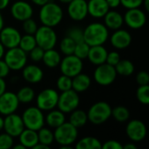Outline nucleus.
I'll list each match as a JSON object with an SVG mask.
<instances>
[{"label":"nucleus","mask_w":149,"mask_h":149,"mask_svg":"<svg viewBox=\"0 0 149 149\" xmlns=\"http://www.w3.org/2000/svg\"><path fill=\"white\" fill-rule=\"evenodd\" d=\"M101 148L103 149H123V146L117 141H107L104 142V144L101 146Z\"/></svg>","instance_id":"obj_46"},{"label":"nucleus","mask_w":149,"mask_h":149,"mask_svg":"<svg viewBox=\"0 0 149 149\" xmlns=\"http://www.w3.org/2000/svg\"><path fill=\"white\" fill-rule=\"evenodd\" d=\"M10 3V0H0V10L5 9Z\"/></svg>","instance_id":"obj_50"},{"label":"nucleus","mask_w":149,"mask_h":149,"mask_svg":"<svg viewBox=\"0 0 149 149\" xmlns=\"http://www.w3.org/2000/svg\"><path fill=\"white\" fill-rule=\"evenodd\" d=\"M6 91V83L3 78H0V96Z\"/></svg>","instance_id":"obj_49"},{"label":"nucleus","mask_w":149,"mask_h":149,"mask_svg":"<svg viewBox=\"0 0 149 149\" xmlns=\"http://www.w3.org/2000/svg\"><path fill=\"white\" fill-rule=\"evenodd\" d=\"M79 105V93L75 92L73 89L62 92V93L58 95L57 107L64 113H72L73 110L77 109Z\"/></svg>","instance_id":"obj_8"},{"label":"nucleus","mask_w":149,"mask_h":149,"mask_svg":"<svg viewBox=\"0 0 149 149\" xmlns=\"http://www.w3.org/2000/svg\"><path fill=\"white\" fill-rule=\"evenodd\" d=\"M112 113V107L107 102L100 101L93 104L88 113V120L94 125H100L105 123L110 117Z\"/></svg>","instance_id":"obj_4"},{"label":"nucleus","mask_w":149,"mask_h":149,"mask_svg":"<svg viewBox=\"0 0 149 149\" xmlns=\"http://www.w3.org/2000/svg\"><path fill=\"white\" fill-rule=\"evenodd\" d=\"M23 29L26 34L34 35L38 29V25H37V23L31 17H30L23 21Z\"/></svg>","instance_id":"obj_40"},{"label":"nucleus","mask_w":149,"mask_h":149,"mask_svg":"<svg viewBox=\"0 0 149 149\" xmlns=\"http://www.w3.org/2000/svg\"><path fill=\"white\" fill-rule=\"evenodd\" d=\"M120 59H121L120 56L117 52H111L107 53L106 63L108 65H111L113 66H115Z\"/></svg>","instance_id":"obj_43"},{"label":"nucleus","mask_w":149,"mask_h":149,"mask_svg":"<svg viewBox=\"0 0 149 149\" xmlns=\"http://www.w3.org/2000/svg\"><path fill=\"white\" fill-rule=\"evenodd\" d=\"M123 149H137V147L134 143H128V144L123 146Z\"/></svg>","instance_id":"obj_53"},{"label":"nucleus","mask_w":149,"mask_h":149,"mask_svg":"<svg viewBox=\"0 0 149 149\" xmlns=\"http://www.w3.org/2000/svg\"><path fill=\"white\" fill-rule=\"evenodd\" d=\"M13 146V137L7 133L0 134V149H8Z\"/></svg>","instance_id":"obj_41"},{"label":"nucleus","mask_w":149,"mask_h":149,"mask_svg":"<svg viewBox=\"0 0 149 149\" xmlns=\"http://www.w3.org/2000/svg\"><path fill=\"white\" fill-rule=\"evenodd\" d=\"M87 121H88L87 113L85 111L75 109L71 113L69 122L72 125H73L75 127H77V128L82 127L86 124Z\"/></svg>","instance_id":"obj_28"},{"label":"nucleus","mask_w":149,"mask_h":149,"mask_svg":"<svg viewBox=\"0 0 149 149\" xmlns=\"http://www.w3.org/2000/svg\"><path fill=\"white\" fill-rule=\"evenodd\" d=\"M111 116H113L114 120L118 122H125L129 119L130 112L124 106H117L116 107L112 109Z\"/></svg>","instance_id":"obj_31"},{"label":"nucleus","mask_w":149,"mask_h":149,"mask_svg":"<svg viewBox=\"0 0 149 149\" xmlns=\"http://www.w3.org/2000/svg\"><path fill=\"white\" fill-rule=\"evenodd\" d=\"M91 86V79L85 73H79L72 78V89L77 93L86 91Z\"/></svg>","instance_id":"obj_25"},{"label":"nucleus","mask_w":149,"mask_h":149,"mask_svg":"<svg viewBox=\"0 0 149 149\" xmlns=\"http://www.w3.org/2000/svg\"><path fill=\"white\" fill-rule=\"evenodd\" d=\"M107 27L100 23L90 24L84 30V41L90 46L101 45L108 38Z\"/></svg>","instance_id":"obj_1"},{"label":"nucleus","mask_w":149,"mask_h":149,"mask_svg":"<svg viewBox=\"0 0 149 149\" xmlns=\"http://www.w3.org/2000/svg\"><path fill=\"white\" fill-rule=\"evenodd\" d=\"M142 3H144L145 10H146L147 11H149V0H143Z\"/></svg>","instance_id":"obj_55"},{"label":"nucleus","mask_w":149,"mask_h":149,"mask_svg":"<svg viewBox=\"0 0 149 149\" xmlns=\"http://www.w3.org/2000/svg\"><path fill=\"white\" fill-rule=\"evenodd\" d=\"M82 69V59L76 57L74 54L66 55L60 61V70L62 74L66 75L70 78H72L77 74L80 73Z\"/></svg>","instance_id":"obj_10"},{"label":"nucleus","mask_w":149,"mask_h":149,"mask_svg":"<svg viewBox=\"0 0 149 149\" xmlns=\"http://www.w3.org/2000/svg\"><path fill=\"white\" fill-rule=\"evenodd\" d=\"M19 101L17 94L12 92H4L0 96V113L8 115L13 113L18 108Z\"/></svg>","instance_id":"obj_14"},{"label":"nucleus","mask_w":149,"mask_h":149,"mask_svg":"<svg viewBox=\"0 0 149 149\" xmlns=\"http://www.w3.org/2000/svg\"><path fill=\"white\" fill-rule=\"evenodd\" d=\"M102 144L100 141L94 137H85L79 140L76 144L77 149H100Z\"/></svg>","instance_id":"obj_29"},{"label":"nucleus","mask_w":149,"mask_h":149,"mask_svg":"<svg viewBox=\"0 0 149 149\" xmlns=\"http://www.w3.org/2000/svg\"><path fill=\"white\" fill-rule=\"evenodd\" d=\"M38 137L39 143H42L48 147H50L54 141L53 133L49 128H45L44 127L38 131Z\"/></svg>","instance_id":"obj_33"},{"label":"nucleus","mask_w":149,"mask_h":149,"mask_svg":"<svg viewBox=\"0 0 149 149\" xmlns=\"http://www.w3.org/2000/svg\"><path fill=\"white\" fill-rule=\"evenodd\" d=\"M57 87L61 92L72 89V78L64 74L61 75L57 80Z\"/></svg>","instance_id":"obj_39"},{"label":"nucleus","mask_w":149,"mask_h":149,"mask_svg":"<svg viewBox=\"0 0 149 149\" xmlns=\"http://www.w3.org/2000/svg\"><path fill=\"white\" fill-rule=\"evenodd\" d=\"M76 43L68 36L65 37L61 42H60V51L66 56V55H71L73 54L74 49H75Z\"/></svg>","instance_id":"obj_35"},{"label":"nucleus","mask_w":149,"mask_h":149,"mask_svg":"<svg viewBox=\"0 0 149 149\" xmlns=\"http://www.w3.org/2000/svg\"><path fill=\"white\" fill-rule=\"evenodd\" d=\"M42 60L47 67L55 68L60 64L61 57H60V54L52 48V49L45 51Z\"/></svg>","instance_id":"obj_26"},{"label":"nucleus","mask_w":149,"mask_h":149,"mask_svg":"<svg viewBox=\"0 0 149 149\" xmlns=\"http://www.w3.org/2000/svg\"><path fill=\"white\" fill-rule=\"evenodd\" d=\"M89 49H90V45H87L85 41L79 42V43L76 44L73 54L76 57L79 58L80 59H84V58H87V55H88V52H89Z\"/></svg>","instance_id":"obj_36"},{"label":"nucleus","mask_w":149,"mask_h":149,"mask_svg":"<svg viewBox=\"0 0 149 149\" xmlns=\"http://www.w3.org/2000/svg\"><path fill=\"white\" fill-rule=\"evenodd\" d=\"M123 19L127 26L132 29H140L143 27L147 21L145 12L139 8L128 9L123 17Z\"/></svg>","instance_id":"obj_15"},{"label":"nucleus","mask_w":149,"mask_h":149,"mask_svg":"<svg viewBox=\"0 0 149 149\" xmlns=\"http://www.w3.org/2000/svg\"><path fill=\"white\" fill-rule=\"evenodd\" d=\"M45 121L49 127L56 128L65 121V116L63 112L58 110H51V112L46 115Z\"/></svg>","instance_id":"obj_27"},{"label":"nucleus","mask_w":149,"mask_h":149,"mask_svg":"<svg viewBox=\"0 0 149 149\" xmlns=\"http://www.w3.org/2000/svg\"><path fill=\"white\" fill-rule=\"evenodd\" d=\"M67 36L71 38L76 44L84 41V30L79 27H72L68 30Z\"/></svg>","instance_id":"obj_38"},{"label":"nucleus","mask_w":149,"mask_h":149,"mask_svg":"<svg viewBox=\"0 0 149 149\" xmlns=\"http://www.w3.org/2000/svg\"><path fill=\"white\" fill-rule=\"evenodd\" d=\"M3 129L11 137H18L24 129L22 117L14 113L6 115L5 119H3Z\"/></svg>","instance_id":"obj_12"},{"label":"nucleus","mask_w":149,"mask_h":149,"mask_svg":"<svg viewBox=\"0 0 149 149\" xmlns=\"http://www.w3.org/2000/svg\"><path fill=\"white\" fill-rule=\"evenodd\" d=\"M117 76L114 66L103 63L99 65L94 71V79L100 86H109L115 80Z\"/></svg>","instance_id":"obj_11"},{"label":"nucleus","mask_w":149,"mask_h":149,"mask_svg":"<svg viewBox=\"0 0 149 149\" xmlns=\"http://www.w3.org/2000/svg\"><path fill=\"white\" fill-rule=\"evenodd\" d=\"M31 1H32V3H34L35 4H37L38 6H42L49 2V0H31Z\"/></svg>","instance_id":"obj_51"},{"label":"nucleus","mask_w":149,"mask_h":149,"mask_svg":"<svg viewBox=\"0 0 149 149\" xmlns=\"http://www.w3.org/2000/svg\"><path fill=\"white\" fill-rule=\"evenodd\" d=\"M136 81L140 86L148 85L149 84V75L148 72L141 71L136 76Z\"/></svg>","instance_id":"obj_45"},{"label":"nucleus","mask_w":149,"mask_h":149,"mask_svg":"<svg viewBox=\"0 0 149 149\" xmlns=\"http://www.w3.org/2000/svg\"><path fill=\"white\" fill-rule=\"evenodd\" d=\"M3 55H4V46L0 42V59L3 58Z\"/></svg>","instance_id":"obj_54"},{"label":"nucleus","mask_w":149,"mask_h":149,"mask_svg":"<svg viewBox=\"0 0 149 149\" xmlns=\"http://www.w3.org/2000/svg\"><path fill=\"white\" fill-rule=\"evenodd\" d=\"M3 128V119L0 116V131Z\"/></svg>","instance_id":"obj_58"},{"label":"nucleus","mask_w":149,"mask_h":149,"mask_svg":"<svg viewBox=\"0 0 149 149\" xmlns=\"http://www.w3.org/2000/svg\"><path fill=\"white\" fill-rule=\"evenodd\" d=\"M110 42L112 45L116 49H126L130 45L132 42V36L128 31L121 30L120 28L118 30H115V32L111 36Z\"/></svg>","instance_id":"obj_19"},{"label":"nucleus","mask_w":149,"mask_h":149,"mask_svg":"<svg viewBox=\"0 0 149 149\" xmlns=\"http://www.w3.org/2000/svg\"><path fill=\"white\" fill-rule=\"evenodd\" d=\"M24 128L38 131L45 125V117L38 107H31L27 108L22 115Z\"/></svg>","instance_id":"obj_5"},{"label":"nucleus","mask_w":149,"mask_h":149,"mask_svg":"<svg viewBox=\"0 0 149 149\" xmlns=\"http://www.w3.org/2000/svg\"><path fill=\"white\" fill-rule=\"evenodd\" d=\"M110 10L106 0H90L87 2L88 14L96 18L104 17Z\"/></svg>","instance_id":"obj_20"},{"label":"nucleus","mask_w":149,"mask_h":149,"mask_svg":"<svg viewBox=\"0 0 149 149\" xmlns=\"http://www.w3.org/2000/svg\"><path fill=\"white\" fill-rule=\"evenodd\" d=\"M104 22L105 25L107 27V29L111 30H118L121 28L124 19L120 13L115 10H108L107 13L104 16Z\"/></svg>","instance_id":"obj_23"},{"label":"nucleus","mask_w":149,"mask_h":149,"mask_svg":"<svg viewBox=\"0 0 149 149\" xmlns=\"http://www.w3.org/2000/svg\"><path fill=\"white\" fill-rule=\"evenodd\" d=\"M117 74L122 76H130L134 72V64L127 59H120L118 64L114 66Z\"/></svg>","instance_id":"obj_30"},{"label":"nucleus","mask_w":149,"mask_h":149,"mask_svg":"<svg viewBox=\"0 0 149 149\" xmlns=\"http://www.w3.org/2000/svg\"><path fill=\"white\" fill-rule=\"evenodd\" d=\"M33 148L34 149H49L50 148V147H48V146H45V145H44V144H42V143H38L37 145H35L34 147H33Z\"/></svg>","instance_id":"obj_52"},{"label":"nucleus","mask_w":149,"mask_h":149,"mask_svg":"<svg viewBox=\"0 0 149 149\" xmlns=\"http://www.w3.org/2000/svg\"><path fill=\"white\" fill-rule=\"evenodd\" d=\"M136 96L139 100L143 105H148L149 104V86L144 85L140 86V87L137 89Z\"/></svg>","instance_id":"obj_37"},{"label":"nucleus","mask_w":149,"mask_h":149,"mask_svg":"<svg viewBox=\"0 0 149 149\" xmlns=\"http://www.w3.org/2000/svg\"><path fill=\"white\" fill-rule=\"evenodd\" d=\"M13 148L14 149H25V148L22 145V144H18V145H17V146H15V147H13Z\"/></svg>","instance_id":"obj_57"},{"label":"nucleus","mask_w":149,"mask_h":149,"mask_svg":"<svg viewBox=\"0 0 149 149\" xmlns=\"http://www.w3.org/2000/svg\"><path fill=\"white\" fill-rule=\"evenodd\" d=\"M23 77L24 79L31 84L38 83L42 80L44 77V72L42 69L37 65H24L23 68Z\"/></svg>","instance_id":"obj_22"},{"label":"nucleus","mask_w":149,"mask_h":149,"mask_svg":"<svg viewBox=\"0 0 149 149\" xmlns=\"http://www.w3.org/2000/svg\"><path fill=\"white\" fill-rule=\"evenodd\" d=\"M37 45L35 37L31 34H25L24 36H21L18 47L21 48L24 52H29L31 49H33Z\"/></svg>","instance_id":"obj_32"},{"label":"nucleus","mask_w":149,"mask_h":149,"mask_svg":"<svg viewBox=\"0 0 149 149\" xmlns=\"http://www.w3.org/2000/svg\"><path fill=\"white\" fill-rule=\"evenodd\" d=\"M67 12L69 17L74 21H81L88 14L87 2L86 0H72L68 3Z\"/></svg>","instance_id":"obj_17"},{"label":"nucleus","mask_w":149,"mask_h":149,"mask_svg":"<svg viewBox=\"0 0 149 149\" xmlns=\"http://www.w3.org/2000/svg\"><path fill=\"white\" fill-rule=\"evenodd\" d=\"M10 13L15 19L23 22L24 20L31 17L33 10L29 3L25 1H17L11 5Z\"/></svg>","instance_id":"obj_18"},{"label":"nucleus","mask_w":149,"mask_h":149,"mask_svg":"<svg viewBox=\"0 0 149 149\" xmlns=\"http://www.w3.org/2000/svg\"><path fill=\"white\" fill-rule=\"evenodd\" d=\"M16 94H17L19 103H24V104L31 102L35 97V93L33 89L28 86L22 87Z\"/></svg>","instance_id":"obj_34"},{"label":"nucleus","mask_w":149,"mask_h":149,"mask_svg":"<svg viewBox=\"0 0 149 149\" xmlns=\"http://www.w3.org/2000/svg\"><path fill=\"white\" fill-rule=\"evenodd\" d=\"M126 134L132 141L139 142L145 139L147 135V127L141 120H133L127 125Z\"/></svg>","instance_id":"obj_13"},{"label":"nucleus","mask_w":149,"mask_h":149,"mask_svg":"<svg viewBox=\"0 0 149 149\" xmlns=\"http://www.w3.org/2000/svg\"><path fill=\"white\" fill-rule=\"evenodd\" d=\"M58 93L56 90L47 88L41 91L37 97V106L42 111H51L58 105Z\"/></svg>","instance_id":"obj_9"},{"label":"nucleus","mask_w":149,"mask_h":149,"mask_svg":"<svg viewBox=\"0 0 149 149\" xmlns=\"http://www.w3.org/2000/svg\"><path fill=\"white\" fill-rule=\"evenodd\" d=\"M29 52H30V57H31V60H33L35 62H39L43 58V56H44V53H45V50L43 48H41L40 46L36 45Z\"/></svg>","instance_id":"obj_42"},{"label":"nucleus","mask_w":149,"mask_h":149,"mask_svg":"<svg viewBox=\"0 0 149 149\" xmlns=\"http://www.w3.org/2000/svg\"><path fill=\"white\" fill-rule=\"evenodd\" d=\"M37 45L43 48L45 51L54 48L57 43V34L52 27L43 25L37 29L34 34Z\"/></svg>","instance_id":"obj_6"},{"label":"nucleus","mask_w":149,"mask_h":149,"mask_svg":"<svg viewBox=\"0 0 149 149\" xmlns=\"http://www.w3.org/2000/svg\"><path fill=\"white\" fill-rule=\"evenodd\" d=\"M20 38V32L14 27H3L0 31V42L8 49L18 46Z\"/></svg>","instance_id":"obj_16"},{"label":"nucleus","mask_w":149,"mask_h":149,"mask_svg":"<svg viewBox=\"0 0 149 149\" xmlns=\"http://www.w3.org/2000/svg\"><path fill=\"white\" fill-rule=\"evenodd\" d=\"M107 53L108 52L107 49L102 45H93V46H90L87 58L91 63H93V65H99L103 63H106Z\"/></svg>","instance_id":"obj_21"},{"label":"nucleus","mask_w":149,"mask_h":149,"mask_svg":"<svg viewBox=\"0 0 149 149\" xmlns=\"http://www.w3.org/2000/svg\"><path fill=\"white\" fill-rule=\"evenodd\" d=\"M59 1L63 3H69L72 0H59Z\"/></svg>","instance_id":"obj_59"},{"label":"nucleus","mask_w":149,"mask_h":149,"mask_svg":"<svg viewBox=\"0 0 149 149\" xmlns=\"http://www.w3.org/2000/svg\"><path fill=\"white\" fill-rule=\"evenodd\" d=\"M143 0H120V3L127 9L139 8L142 4Z\"/></svg>","instance_id":"obj_44"},{"label":"nucleus","mask_w":149,"mask_h":149,"mask_svg":"<svg viewBox=\"0 0 149 149\" xmlns=\"http://www.w3.org/2000/svg\"><path fill=\"white\" fill-rule=\"evenodd\" d=\"M4 61L7 64L10 70L18 71L24 68L27 62L26 52H24L18 46L10 48L6 53H4Z\"/></svg>","instance_id":"obj_7"},{"label":"nucleus","mask_w":149,"mask_h":149,"mask_svg":"<svg viewBox=\"0 0 149 149\" xmlns=\"http://www.w3.org/2000/svg\"><path fill=\"white\" fill-rule=\"evenodd\" d=\"M109 8H116L120 4V0H106Z\"/></svg>","instance_id":"obj_48"},{"label":"nucleus","mask_w":149,"mask_h":149,"mask_svg":"<svg viewBox=\"0 0 149 149\" xmlns=\"http://www.w3.org/2000/svg\"><path fill=\"white\" fill-rule=\"evenodd\" d=\"M3 27V16L0 12V31L2 30Z\"/></svg>","instance_id":"obj_56"},{"label":"nucleus","mask_w":149,"mask_h":149,"mask_svg":"<svg viewBox=\"0 0 149 149\" xmlns=\"http://www.w3.org/2000/svg\"><path fill=\"white\" fill-rule=\"evenodd\" d=\"M19 143L25 148H33L35 145L38 143V131L24 128L19 134Z\"/></svg>","instance_id":"obj_24"},{"label":"nucleus","mask_w":149,"mask_h":149,"mask_svg":"<svg viewBox=\"0 0 149 149\" xmlns=\"http://www.w3.org/2000/svg\"><path fill=\"white\" fill-rule=\"evenodd\" d=\"M10 72V68L4 60L0 59V78H5Z\"/></svg>","instance_id":"obj_47"},{"label":"nucleus","mask_w":149,"mask_h":149,"mask_svg":"<svg viewBox=\"0 0 149 149\" xmlns=\"http://www.w3.org/2000/svg\"><path fill=\"white\" fill-rule=\"evenodd\" d=\"M62 18L63 10L58 4L48 2L41 6L39 11V19L43 25L54 27L61 22Z\"/></svg>","instance_id":"obj_2"},{"label":"nucleus","mask_w":149,"mask_h":149,"mask_svg":"<svg viewBox=\"0 0 149 149\" xmlns=\"http://www.w3.org/2000/svg\"><path fill=\"white\" fill-rule=\"evenodd\" d=\"M54 140L60 146H72L78 138V128L70 122H64L55 128Z\"/></svg>","instance_id":"obj_3"}]
</instances>
